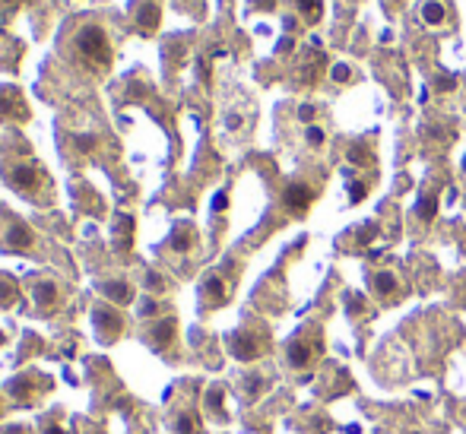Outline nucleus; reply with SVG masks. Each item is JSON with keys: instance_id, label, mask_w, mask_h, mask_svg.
Listing matches in <instances>:
<instances>
[{"instance_id": "obj_1", "label": "nucleus", "mask_w": 466, "mask_h": 434, "mask_svg": "<svg viewBox=\"0 0 466 434\" xmlns=\"http://www.w3.org/2000/svg\"><path fill=\"white\" fill-rule=\"evenodd\" d=\"M77 51L89 67H99V70L111 67V45H108L105 29L99 26H83L77 32Z\"/></svg>"}, {"instance_id": "obj_2", "label": "nucleus", "mask_w": 466, "mask_h": 434, "mask_svg": "<svg viewBox=\"0 0 466 434\" xmlns=\"http://www.w3.org/2000/svg\"><path fill=\"white\" fill-rule=\"evenodd\" d=\"M92 327L102 343H114L121 333H124V317L118 314L114 304H96L92 308Z\"/></svg>"}, {"instance_id": "obj_3", "label": "nucleus", "mask_w": 466, "mask_h": 434, "mask_svg": "<svg viewBox=\"0 0 466 434\" xmlns=\"http://www.w3.org/2000/svg\"><path fill=\"white\" fill-rule=\"evenodd\" d=\"M228 352H232L238 362H254V358H260L263 343H260V336H254V333H232L228 336Z\"/></svg>"}, {"instance_id": "obj_4", "label": "nucleus", "mask_w": 466, "mask_h": 434, "mask_svg": "<svg viewBox=\"0 0 466 434\" xmlns=\"http://www.w3.org/2000/svg\"><path fill=\"white\" fill-rule=\"evenodd\" d=\"M0 118L4 121H26L29 118V108H26L23 96H19L13 86H0Z\"/></svg>"}, {"instance_id": "obj_5", "label": "nucleus", "mask_w": 466, "mask_h": 434, "mask_svg": "<svg viewBox=\"0 0 466 434\" xmlns=\"http://www.w3.org/2000/svg\"><path fill=\"white\" fill-rule=\"evenodd\" d=\"M6 181H10L16 191H26V194H32V191H38V184H42V174H38V168L35 165H13L10 172H6Z\"/></svg>"}, {"instance_id": "obj_6", "label": "nucleus", "mask_w": 466, "mask_h": 434, "mask_svg": "<svg viewBox=\"0 0 466 434\" xmlns=\"http://www.w3.org/2000/svg\"><path fill=\"white\" fill-rule=\"evenodd\" d=\"M317 349H321V343H314L311 345V339H292V343L286 345V358H289V365L292 368H308L311 362H314V355H317Z\"/></svg>"}, {"instance_id": "obj_7", "label": "nucleus", "mask_w": 466, "mask_h": 434, "mask_svg": "<svg viewBox=\"0 0 466 434\" xmlns=\"http://www.w3.org/2000/svg\"><path fill=\"white\" fill-rule=\"evenodd\" d=\"M311 200H314V191H311L308 184H301V181L289 184L286 194H282V203H286V209H292V213H305L311 206Z\"/></svg>"}, {"instance_id": "obj_8", "label": "nucleus", "mask_w": 466, "mask_h": 434, "mask_svg": "<svg viewBox=\"0 0 466 434\" xmlns=\"http://www.w3.org/2000/svg\"><path fill=\"white\" fill-rule=\"evenodd\" d=\"M32 241H35V235H32V228L26 226V222H13L10 232H6V244H10L13 250H29Z\"/></svg>"}, {"instance_id": "obj_9", "label": "nucleus", "mask_w": 466, "mask_h": 434, "mask_svg": "<svg viewBox=\"0 0 466 434\" xmlns=\"http://www.w3.org/2000/svg\"><path fill=\"white\" fill-rule=\"evenodd\" d=\"M150 336H152V339H150L152 349H165V345L174 339V317H162V321L152 327Z\"/></svg>"}, {"instance_id": "obj_10", "label": "nucleus", "mask_w": 466, "mask_h": 434, "mask_svg": "<svg viewBox=\"0 0 466 434\" xmlns=\"http://www.w3.org/2000/svg\"><path fill=\"white\" fill-rule=\"evenodd\" d=\"M99 289H102V295H105L111 304H127V301L133 298V289L127 286V282H102Z\"/></svg>"}, {"instance_id": "obj_11", "label": "nucleus", "mask_w": 466, "mask_h": 434, "mask_svg": "<svg viewBox=\"0 0 466 434\" xmlns=\"http://www.w3.org/2000/svg\"><path fill=\"white\" fill-rule=\"evenodd\" d=\"M422 23L428 26V29H438V26L448 23V10H444L438 0H428V4H422Z\"/></svg>"}, {"instance_id": "obj_12", "label": "nucleus", "mask_w": 466, "mask_h": 434, "mask_svg": "<svg viewBox=\"0 0 466 434\" xmlns=\"http://www.w3.org/2000/svg\"><path fill=\"white\" fill-rule=\"evenodd\" d=\"M226 295H228V289H226V282L219 279V276H206L204 279V298L209 304H222L226 301Z\"/></svg>"}, {"instance_id": "obj_13", "label": "nucleus", "mask_w": 466, "mask_h": 434, "mask_svg": "<svg viewBox=\"0 0 466 434\" xmlns=\"http://www.w3.org/2000/svg\"><path fill=\"white\" fill-rule=\"evenodd\" d=\"M371 286H375V291L381 298H394L396 295V276L387 273V269H381V273L371 276Z\"/></svg>"}, {"instance_id": "obj_14", "label": "nucleus", "mask_w": 466, "mask_h": 434, "mask_svg": "<svg viewBox=\"0 0 466 434\" xmlns=\"http://www.w3.org/2000/svg\"><path fill=\"white\" fill-rule=\"evenodd\" d=\"M172 428L178 431V434H200V418H197V412H178V416L172 418Z\"/></svg>"}, {"instance_id": "obj_15", "label": "nucleus", "mask_w": 466, "mask_h": 434, "mask_svg": "<svg viewBox=\"0 0 466 434\" xmlns=\"http://www.w3.org/2000/svg\"><path fill=\"white\" fill-rule=\"evenodd\" d=\"M131 241H133V219L131 216H121L118 226H114V244L121 250H131Z\"/></svg>"}, {"instance_id": "obj_16", "label": "nucleus", "mask_w": 466, "mask_h": 434, "mask_svg": "<svg viewBox=\"0 0 466 434\" xmlns=\"http://www.w3.org/2000/svg\"><path fill=\"white\" fill-rule=\"evenodd\" d=\"M222 406H226V390H222L219 384H213L206 390V412H209V416H216V418H226Z\"/></svg>"}, {"instance_id": "obj_17", "label": "nucleus", "mask_w": 466, "mask_h": 434, "mask_svg": "<svg viewBox=\"0 0 466 434\" xmlns=\"http://www.w3.org/2000/svg\"><path fill=\"white\" fill-rule=\"evenodd\" d=\"M137 23H140V29H143V32H155V29H159V6L143 4V6H140V13H137Z\"/></svg>"}, {"instance_id": "obj_18", "label": "nucleus", "mask_w": 466, "mask_h": 434, "mask_svg": "<svg viewBox=\"0 0 466 434\" xmlns=\"http://www.w3.org/2000/svg\"><path fill=\"white\" fill-rule=\"evenodd\" d=\"M416 216L422 222H431L438 216V194H422L416 203Z\"/></svg>"}, {"instance_id": "obj_19", "label": "nucleus", "mask_w": 466, "mask_h": 434, "mask_svg": "<svg viewBox=\"0 0 466 434\" xmlns=\"http://www.w3.org/2000/svg\"><path fill=\"white\" fill-rule=\"evenodd\" d=\"M35 301H38V308H54L57 304V286L54 282H35Z\"/></svg>"}, {"instance_id": "obj_20", "label": "nucleus", "mask_w": 466, "mask_h": 434, "mask_svg": "<svg viewBox=\"0 0 466 434\" xmlns=\"http://www.w3.org/2000/svg\"><path fill=\"white\" fill-rule=\"evenodd\" d=\"M6 390H10L16 399L29 403V399H32V390H42V386H32V377L26 374V377H16V381H10V386H6Z\"/></svg>"}, {"instance_id": "obj_21", "label": "nucleus", "mask_w": 466, "mask_h": 434, "mask_svg": "<svg viewBox=\"0 0 466 434\" xmlns=\"http://www.w3.org/2000/svg\"><path fill=\"white\" fill-rule=\"evenodd\" d=\"M295 4H299V13L308 23H317L323 16V0H295Z\"/></svg>"}, {"instance_id": "obj_22", "label": "nucleus", "mask_w": 466, "mask_h": 434, "mask_svg": "<svg viewBox=\"0 0 466 434\" xmlns=\"http://www.w3.org/2000/svg\"><path fill=\"white\" fill-rule=\"evenodd\" d=\"M191 244H194V228L191 226H178L172 232V247L174 250H191Z\"/></svg>"}, {"instance_id": "obj_23", "label": "nucleus", "mask_w": 466, "mask_h": 434, "mask_svg": "<svg viewBox=\"0 0 466 434\" xmlns=\"http://www.w3.org/2000/svg\"><path fill=\"white\" fill-rule=\"evenodd\" d=\"M263 390H267V377L251 374V377H248V381H245V396H248V399H257Z\"/></svg>"}, {"instance_id": "obj_24", "label": "nucleus", "mask_w": 466, "mask_h": 434, "mask_svg": "<svg viewBox=\"0 0 466 434\" xmlns=\"http://www.w3.org/2000/svg\"><path fill=\"white\" fill-rule=\"evenodd\" d=\"M346 308H349V314H362V311H365V298L355 295V291H349V295H346Z\"/></svg>"}, {"instance_id": "obj_25", "label": "nucleus", "mask_w": 466, "mask_h": 434, "mask_svg": "<svg viewBox=\"0 0 466 434\" xmlns=\"http://www.w3.org/2000/svg\"><path fill=\"white\" fill-rule=\"evenodd\" d=\"M330 77H333L336 83H349V79H353V70H349V64H336L333 70H330Z\"/></svg>"}, {"instance_id": "obj_26", "label": "nucleus", "mask_w": 466, "mask_h": 434, "mask_svg": "<svg viewBox=\"0 0 466 434\" xmlns=\"http://www.w3.org/2000/svg\"><path fill=\"white\" fill-rule=\"evenodd\" d=\"M305 140H308L311 146H323V130H321V127H314V124H311L308 130H305Z\"/></svg>"}, {"instance_id": "obj_27", "label": "nucleus", "mask_w": 466, "mask_h": 434, "mask_svg": "<svg viewBox=\"0 0 466 434\" xmlns=\"http://www.w3.org/2000/svg\"><path fill=\"white\" fill-rule=\"evenodd\" d=\"M159 314V304L152 301V298H146L143 304H140V317H155Z\"/></svg>"}, {"instance_id": "obj_28", "label": "nucleus", "mask_w": 466, "mask_h": 434, "mask_svg": "<svg viewBox=\"0 0 466 434\" xmlns=\"http://www.w3.org/2000/svg\"><path fill=\"white\" fill-rule=\"evenodd\" d=\"M365 194H368V187H365V184H349V200H353V203L365 200Z\"/></svg>"}, {"instance_id": "obj_29", "label": "nucleus", "mask_w": 466, "mask_h": 434, "mask_svg": "<svg viewBox=\"0 0 466 434\" xmlns=\"http://www.w3.org/2000/svg\"><path fill=\"white\" fill-rule=\"evenodd\" d=\"M314 114H317L314 105H301V108H299V118L305 121V124H311V121H314Z\"/></svg>"}, {"instance_id": "obj_30", "label": "nucleus", "mask_w": 466, "mask_h": 434, "mask_svg": "<svg viewBox=\"0 0 466 434\" xmlns=\"http://www.w3.org/2000/svg\"><path fill=\"white\" fill-rule=\"evenodd\" d=\"M349 162L362 165V162H365V149H362V146H353V149H349Z\"/></svg>"}, {"instance_id": "obj_31", "label": "nucleus", "mask_w": 466, "mask_h": 434, "mask_svg": "<svg viewBox=\"0 0 466 434\" xmlns=\"http://www.w3.org/2000/svg\"><path fill=\"white\" fill-rule=\"evenodd\" d=\"M146 282H150V289H152V291H162V289H165V282H162V276H155V273L146 276Z\"/></svg>"}, {"instance_id": "obj_32", "label": "nucleus", "mask_w": 466, "mask_h": 434, "mask_svg": "<svg viewBox=\"0 0 466 434\" xmlns=\"http://www.w3.org/2000/svg\"><path fill=\"white\" fill-rule=\"evenodd\" d=\"M226 203H228V196H226V194H219V196H216V200H213L216 213H222V209H226Z\"/></svg>"}, {"instance_id": "obj_33", "label": "nucleus", "mask_w": 466, "mask_h": 434, "mask_svg": "<svg viewBox=\"0 0 466 434\" xmlns=\"http://www.w3.org/2000/svg\"><path fill=\"white\" fill-rule=\"evenodd\" d=\"M438 89H454V77H441L438 79Z\"/></svg>"}, {"instance_id": "obj_34", "label": "nucleus", "mask_w": 466, "mask_h": 434, "mask_svg": "<svg viewBox=\"0 0 466 434\" xmlns=\"http://www.w3.org/2000/svg\"><path fill=\"white\" fill-rule=\"evenodd\" d=\"M45 434H70V431H64V428H60V425H48V428H45Z\"/></svg>"}, {"instance_id": "obj_35", "label": "nucleus", "mask_w": 466, "mask_h": 434, "mask_svg": "<svg viewBox=\"0 0 466 434\" xmlns=\"http://www.w3.org/2000/svg\"><path fill=\"white\" fill-rule=\"evenodd\" d=\"M276 0H257V6H263V10H273Z\"/></svg>"}, {"instance_id": "obj_36", "label": "nucleus", "mask_w": 466, "mask_h": 434, "mask_svg": "<svg viewBox=\"0 0 466 434\" xmlns=\"http://www.w3.org/2000/svg\"><path fill=\"white\" fill-rule=\"evenodd\" d=\"M4 343H6V336H4V333H0V345H4Z\"/></svg>"}, {"instance_id": "obj_37", "label": "nucleus", "mask_w": 466, "mask_h": 434, "mask_svg": "<svg viewBox=\"0 0 466 434\" xmlns=\"http://www.w3.org/2000/svg\"><path fill=\"white\" fill-rule=\"evenodd\" d=\"M463 206H466V196H463Z\"/></svg>"}, {"instance_id": "obj_38", "label": "nucleus", "mask_w": 466, "mask_h": 434, "mask_svg": "<svg viewBox=\"0 0 466 434\" xmlns=\"http://www.w3.org/2000/svg\"><path fill=\"white\" fill-rule=\"evenodd\" d=\"M416 434H418V431H416Z\"/></svg>"}]
</instances>
